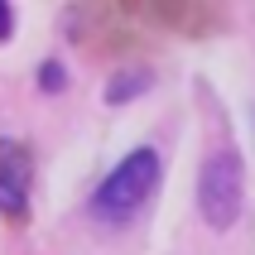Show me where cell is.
I'll list each match as a JSON object with an SVG mask.
<instances>
[{
	"mask_svg": "<svg viewBox=\"0 0 255 255\" xmlns=\"http://www.w3.org/2000/svg\"><path fill=\"white\" fill-rule=\"evenodd\" d=\"M154 188H159V154L154 149H135V154H126L97 183V193H92V217L121 227V222H130L144 202L154 198Z\"/></svg>",
	"mask_w": 255,
	"mask_h": 255,
	"instance_id": "6da1fadb",
	"label": "cell"
},
{
	"mask_svg": "<svg viewBox=\"0 0 255 255\" xmlns=\"http://www.w3.org/2000/svg\"><path fill=\"white\" fill-rule=\"evenodd\" d=\"M198 207L207 217V227L212 231H231L236 227V217L246 207V164L236 149H217L207 154L198 173Z\"/></svg>",
	"mask_w": 255,
	"mask_h": 255,
	"instance_id": "7a4b0ae2",
	"label": "cell"
},
{
	"mask_svg": "<svg viewBox=\"0 0 255 255\" xmlns=\"http://www.w3.org/2000/svg\"><path fill=\"white\" fill-rule=\"evenodd\" d=\"M144 14L140 5H92V10L72 14V34L77 43L97 48V53H135L144 43Z\"/></svg>",
	"mask_w": 255,
	"mask_h": 255,
	"instance_id": "3957f363",
	"label": "cell"
},
{
	"mask_svg": "<svg viewBox=\"0 0 255 255\" xmlns=\"http://www.w3.org/2000/svg\"><path fill=\"white\" fill-rule=\"evenodd\" d=\"M140 14H144V24L169 29L178 39H207L227 24V14L207 0H149V5H140Z\"/></svg>",
	"mask_w": 255,
	"mask_h": 255,
	"instance_id": "277c9868",
	"label": "cell"
},
{
	"mask_svg": "<svg viewBox=\"0 0 255 255\" xmlns=\"http://www.w3.org/2000/svg\"><path fill=\"white\" fill-rule=\"evenodd\" d=\"M0 212L10 222L29 217V149L0 140Z\"/></svg>",
	"mask_w": 255,
	"mask_h": 255,
	"instance_id": "5b68a950",
	"label": "cell"
},
{
	"mask_svg": "<svg viewBox=\"0 0 255 255\" xmlns=\"http://www.w3.org/2000/svg\"><path fill=\"white\" fill-rule=\"evenodd\" d=\"M144 87H149V77H140V72H135V77H126V82H116L106 97H111V101H126V97H135V92H144Z\"/></svg>",
	"mask_w": 255,
	"mask_h": 255,
	"instance_id": "8992f818",
	"label": "cell"
},
{
	"mask_svg": "<svg viewBox=\"0 0 255 255\" xmlns=\"http://www.w3.org/2000/svg\"><path fill=\"white\" fill-rule=\"evenodd\" d=\"M39 82H43V92H58L68 77H63V68H58V63H43V68H39Z\"/></svg>",
	"mask_w": 255,
	"mask_h": 255,
	"instance_id": "52a82bcc",
	"label": "cell"
},
{
	"mask_svg": "<svg viewBox=\"0 0 255 255\" xmlns=\"http://www.w3.org/2000/svg\"><path fill=\"white\" fill-rule=\"evenodd\" d=\"M10 29H14V10L0 0V39H10Z\"/></svg>",
	"mask_w": 255,
	"mask_h": 255,
	"instance_id": "ba28073f",
	"label": "cell"
}]
</instances>
